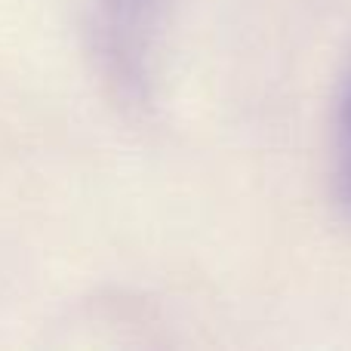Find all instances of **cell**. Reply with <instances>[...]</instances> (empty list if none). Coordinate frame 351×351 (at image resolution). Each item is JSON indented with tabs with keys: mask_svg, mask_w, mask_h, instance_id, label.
Listing matches in <instances>:
<instances>
[{
	"mask_svg": "<svg viewBox=\"0 0 351 351\" xmlns=\"http://www.w3.org/2000/svg\"><path fill=\"white\" fill-rule=\"evenodd\" d=\"M336 164H339V191L351 206V84L339 111V136H336Z\"/></svg>",
	"mask_w": 351,
	"mask_h": 351,
	"instance_id": "cell-1",
	"label": "cell"
}]
</instances>
